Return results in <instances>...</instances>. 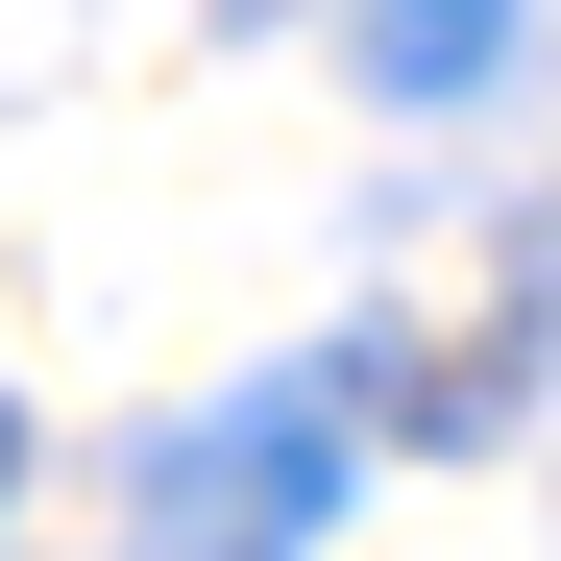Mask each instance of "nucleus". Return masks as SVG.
I'll list each match as a JSON object with an SVG mask.
<instances>
[{
    "label": "nucleus",
    "mask_w": 561,
    "mask_h": 561,
    "mask_svg": "<svg viewBox=\"0 0 561 561\" xmlns=\"http://www.w3.org/2000/svg\"><path fill=\"white\" fill-rule=\"evenodd\" d=\"M318 513H342V415L318 391H220V415L147 439V561H294Z\"/></svg>",
    "instance_id": "1"
},
{
    "label": "nucleus",
    "mask_w": 561,
    "mask_h": 561,
    "mask_svg": "<svg viewBox=\"0 0 561 561\" xmlns=\"http://www.w3.org/2000/svg\"><path fill=\"white\" fill-rule=\"evenodd\" d=\"M489 49H513V0H366V73H391V99H463Z\"/></svg>",
    "instance_id": "2"
},
{
    "label": "nucleus",
    "mask_w": 561,
    "mask_h": 561,
    "mask_svg": "<svg viewBox=\"0 0 561 561\" xmlns=\"http://www.w3.org/2000/svg\"><path fill=\"white\" fill-rule=\"evenodd\" d=\"M0 463H25V439H0Z\"/></svg>",
    "instance_id": "3"
}]
</instances>
